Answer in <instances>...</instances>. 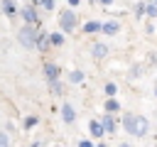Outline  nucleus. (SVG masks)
I'll return each instance as SVG.
<instances>
[{
  "label": "nucleus",
  "instance_id": "nucleus-15",
  "mask_svg": "<svg viewBox=\"0 0 157 147\" xmlns=\"http://www.w3.org/2000/svg\"><path fill=\"white\" fill-rule=\"evenodd\" d=\"M37 47L44 51V49L49 47V37H47V34H37Z\"/></svg>",
  "mask_w": 157,
  "mask_h": 147
},
{
  "label": "nucleus",
  "instance_id": "nucleus-17",
  "mask_svg": "<svg viewBox=\"0 0 157 147\" xmlns=\"http://www.w3.org/2000/svg\"><path fill=\"white\" fill-rule=\"evenodd\" d=\"M37 123H39V120H37V118H34V115H27V118H25V123H22V125H25V130H32V127H34V125H37Z\"/></svg>",
  "mask_w": 157,
  "mask_h": 147
},
{
  "label": "nucleus",
  "instance_id": "nucleus-16",
  "mask_svg": "<svg viewBox=\"0 0 157 147\" xmlns=\"http://www.w3.org/2000/svg\"><path fill=\"white\" fill-rule=\"evenodd\" d=\"M69 81H71V83H81V81H83V71H71V74H69Z\"/></svg>",
  "mask_w": 157,
  "mask_h": 147
},
{
  "label": "nucleus",
  "instance_id": "nucleus-26",
  "mask_svg": "<svg viewBox=\"0 0 157 147\" xmlns=\"http://www.w3.org/2000/svg\"><path fill=\"white\" fill-rule=\"evenodd\" d=\"M69 5H71V7H76V5H78V0H69Z\"/></svg>",
  "mask_w": 157,
  "mask_h": 147
},
{
  "label": "nucleus",
  "instance_id": "nucleus-19",
  "mask_svg": "<svg viewBox=\"0 0 157 147\" xmlns=\"http://www.w3.org/2000/svg\"><path fill=\"white\" fill-rule=\"evenodd\" d=\"M0 147H10V137H7V132H0Z\"/></svg>",
  "mask_w": 157,
  "mask_h": 147
},
{
  "label": "nucleus",
  "instance_id": "nucleus-4",
  "mask_svg": "<svg viewBox=\"0 0 157 147\" xmlns=\"http://www.w3.org/2000/svg\"><path fill=\"white\" fill-rule=\"evenodd\" d=\"M20 12H22V17H25V22H27V24H39V20H37V12H34V7H32V5L22 7Z\"/></svg>",
  "mask_w": 157,
  "mask_h": 147
},
{
  "label": "nucleus",
  "instance_id": "nucleus-13",
  "mask_svg": "<svg viewBox=\"0 0 157 147\" xmlns=\"http://www.w3.org/2000/svg\"><path fill=\"white\" fill-rule=\"evenodd\" d=\"M49 42H52L54 47H61V44H64V34H61V32H54V34H49Z\"/></svg>",
  "mask_w": 157,
  "mask_h": 147
},
{
  "label": "nucleus",
  "instance_id": "nucleus-1",
  "mask_svg": "<svg viewBox=\"0 0 157 147\" xmlns=\"http://www.w3.org/2000/svg\"><path fill=\"white\" fill-rule=\"evenodd\" d=\"M123 127L125 132H130L132 137H142L147 132V120L142 115H125L123 118Z\"/></svg>",
  "mask_w": 157,
  "mask_h": 147
},
{
  "label": "nucleus",
  "instance_id": "nucleus-5",
  "mask_svg": "<svg viewBox=\"0 0 157 147\" xmlns=\"http://www.w3.org/2000/svg\"><path fill=\"white\" fill-rule=\"evenodd\" d=\"M44 76H47L49 81H56V78H59V64L47 61V64H44Z\"/></svg>",
  "mask_w": 157,
  "mask_h": 147
},
{
  "label": "nucleus",
  "instance_id": "nucleus-11",
  "mask_svg": "<svg viewBox=\"0 0 157 147\" xmlns=\"http://www.w3.org/2000/svg\"><path fill=\"white\" fill-rule=\"evenodd\" d=\"M0 2H2V12H5V15H15V12H17L15 0H0Z\"/></svg>",
  "mask_w": 157,
  "mask_h": 147
},
{
  "label": "nucleus",
  "instance_id": "nucleus-3",
  "mask_svg": "<svg viewBox=\"0 0 157 147\" xmlns=\"http://www.w3.org/2000/svg\"><path fill=\"white\" fill-rule=\"evenodd\" d=\"M59 27H61L64 32H71V29L76 27V15H74L71 10H64V12H59Z\"/></svg>",
  "mask_w": 157,
  "mask_h": 147
},
{
  "label": "nucleus",
  "instance_id": "nucleus-10",
  "mask_svg": "<svg viewBox=\"0 0 157 147\" xmlns=\"http://www.w3.org/2000/svg\"><path fill=\"white\" fill-rule=\"evenodd\" d=\"M88 130H91V135H93V137H103V132H105V130H103V125H101L98 120H93V123L88 125Z\"/></svg>",
  "mask_w": 157,
  "mask_h": 147
},
{
  "label": "nucleus",
  "instance_id": "nucleus-9",
  "mask_svg": "<svg viewBox=\"0 0 157 147\" xmlns=\"http://www.w3.org/2000/svg\"><path fill=\"white\" fill-rule=\"evenodd\" d=\"M101 24H103V22H96V20H88V22L83 24V32H88V34H93V32H101Z\"/></svg>",
  "mask_w": 157,
  "mask_h": 147
},
{
  "label": "nucleus",
  "instance_id": "nucleus-25",
  "mask_svg": "<svg viewBox=\"0 0 157 147\" xmlns=\"http://www.w3.org/2000/svg\"><path fill=\"white\" fill-rule=\"evenodd\" d=\"M101 5H113V0H98Z\"/></svg>",
  "mask_w": 157,
  "mask_h": 147
},
{
  "label": "nucleus",
  "instance_id": "nucleus-21",
  "mask_svg": "<svg viewBox=\"0 0 157 147\" xmlns=\"http://www.w3.org/2000/svg\"><path fill=\"white\" fill-rule=\"evenodd\" d=\"M115 91H118L115 83H105V93H108V96H115Z\"/></svg>",
  "mask_w": 157,
  "mask_h": 147
},
{
  "label": "nucleus",
  "instance_id": "nucleus-22",
  "mask_svg": "<svg viewBox=\"0 0 157 147\" xmlns=\"http://www.w3.org/2000/svg\"><path fill=\"white\" fill-rule=\"evenodd\" d=\"M147 15L150 17H157V5H147Z\"/></svg>",
  "mask_w": 157,
  "mask_h": 147
},
{
  "label": "nucleus",
  "instance_id": "nucleus-6",
  "mask_svg": "<svg viewBox=\"0 0 157 147\" xmlns=\"http://www.w3.org/2000/svg\"><path fill=\"white\" fill-rule=\"evenodd\" d=\"M61 120H64V123H74V120H76V113H74L71 103H64V105H61Z\"/></svg>",
  "mask_w": 157,
  "mask_h": 147
},
{
  "label": "nucleus",
  "instance_id": "nucleus-14",
  "mask_svg": "<svg viewBox=\"0 0 157 147\" xmlns=\"http://www.w3.org/2000/svg\"><path fill=\"white\" fill-rule=\"evenodd\" d=\"M118 108H120V103H118V100H115V98H113V96H110V98H108V100H105V110H108V113H115V110H118Z\"/></svg>",
  "mask_w": 157,
  "mask_h": 147
},
{
  "label": "nucleus",
  "instance_id": "nucleus-28",
  "mask_svg": "<svg viewBox=\"0 0 157 147\" xmlns=\"http://www.w3.org/2000/svg\"><path fill=\"white\" fill-rule=\"evenodd\" d=\"M120 147H130V145H125V142H123V145H120Z\"/></svg>",
  "mask_w": 157,
  "mask_h": 147
},
{
  "label": "nucleus",
  "instance_id": "nucleus-20",
  "mask_svg": "<svg viewBox=\"0 0 157 147\" xmlns=\"http://www.w3.org/2000/svg\"><path fill=\"white\" fill-rule=\"evenodd\" d=\"M52 83V93H61V83H59V78L56 81H49Z\"/></svg>",
  "mask_w": 157,
  "mask_h": 147
},
{
  "label": "nucleus",
  "instance_id": "nucleus-12",
  "mask_svg": "<svg viewBox=\"0 0 157 147\" xmlns=\"http://www.w3.org/2000/svg\"><path fill=\"white\" fill-rule=\"evenodd\" d=\"M101 125H103V130H105V132H113V130H115V120H113L110 115H105V118L101 120Z\"/></svg>",
  "mask_w": 157,
  "mask_h": 147
},
{
  "label": "nucleus",
  "instance_id": "nucleus-2",
  "mask_svg": "<svg viewBox=\"0 0 157 147\" xmlns=\"http://www.w3.org/2000/svg\"><path fill=\"white\" fill-rule=\"evenodd\" d=\"M17 39H20V44H22L25 49L37 47V29H34V24H25V27L17 32Z\"/></svg>",
  "mask_w": 157,
  "mask_h": 147
},
{
  "label": "nucleus",
  "instance_id": "nucleus-24",
  "mask_svg": "<svg viewBox=\"0 0 157 147\" xmlns=\"http://www.w3.org/2000/svg\"><path fill=\"white\" fill-rule=\"evenodd\" d=\"M78 147H93V142H88V140H81V142H78Z\"/></svg>",
  "mask_w": 157,
  "mask_h": 147
},
{
  "label": "nucleus",
  "instance_id": "nucleus-27",
  "mask_svg": "<svg viewBox=\"0 0 157 147\" xmlns=\"http://www.w3.org/2000/svg\"><path fill=\"white\" fill-rule=\"evenodd\" d=\"M34 2H37V5H42V2H44V0H34Z\"/></svg>",
  "mask_w": 157,
  "mask_h": 147
},
{
  "label": "nucleus",
  "instance_id": "nucleus-29",
  "mask_svg": "<svg viewBox=\"0 0 157 147\" xmlns=\"http://www.w3.org/2000/svg\"><path fill=\"white\" fill-rule=\"evenodd\" d=\"M98 147H105V145H103V142H101V145H98Z\"/></svg>",
  "mask_w": 157,
  "mask_h": 147
},
{
  "label": "nucleus",
  "instance_id": "nucleus-8",
  "mask_svg": "<svg viewBox=\"0 0 157 147\" xmlns=\"http://www.w3.org/2000/svg\"><path fill=\"white\" fill-rule=\"evenodd\" d=\"M91 54H93V56H96V59H103V56H105V54H108V47H105V44H101V42H98V44H93V47H91Z\"/></svg>",
  "mask_w": 157,
  "mask_h": 147
},
{
  "label": "nucleus",
  "instance_id": "nucleus-23",
  "mask_svg": "<svg viewBox=\"0 0 157 147\" xmlns=\"http://www.w3.org/2000/svg\"><path fill=\"white\" fill-rule=\"evenodd\" d=\"M42 7H44V10H54V0H44Z\"/></svg>",
  "mask_w": 157,
  "mask_h": 147
},
{
  "label": "nucleus",
  "instance_id": "nucleus-18",
  "mask_svg": "<svg viewBox=\"0 0 157 147\" xmlns=\"http://www.w3.org/2000/svg\"><path fill=\"white\" fill-rule=\"evenodd\" d=\"M147 12V2H137V7H135V15L140 17V15H145Z\"/></svg>",
  "mask_w": 157,
  "mask_h": 147
},
{
  "label": "nucleus",
  "instance_id": "nucleus-7",
  "mask_svg": "<svg viewBox=\"0 0 157 147\" xmlns=\"http://www.w3.org/2000/svg\"><path fill=\"white\" fill-rule=\"evenodd\" d=\"M118 29H120V24H118L115 20H108V22L101 24V32H103V34H118Z\"/></svg>",
  "mask_w": 157,
  "mask_h": 147
}]
</instances>
